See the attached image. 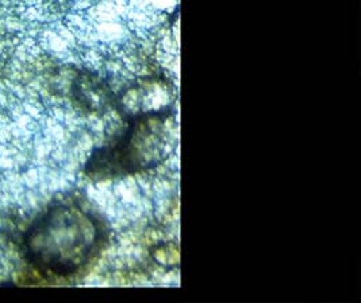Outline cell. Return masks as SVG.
Wrapping results in <instances>:
<instances>
[{
	"mask_svg": "<svg viewBox=\"0 0 361 303\" xmlns=\"http://www.w3.org/2000/svg\"><path fill=\"white\" fill-rule=\"evenodd\" d=\"M103 240L95 216L76 204H60L39 216L25 236V254L39 271L69 276L98 254Z\"/></svg>",
	"mask_w": 361,
	"mask_h": 303,
	"instance_id": "cell-1",
	"label": "cell"
}]
</instances>
